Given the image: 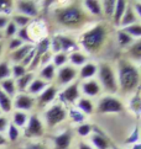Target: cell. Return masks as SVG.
I'll return each mask as SVG.
<instances>
[{
	"instance_id": "1",
	"label": "cell",
	"mask_w": 141,
	"mask_h": 149,
	"mask_svg": "<svg viewBox=\"0 0 141 149\" xmlns=\"http://www.w3.org/2000/svg\"><path fill=\"white\" fill-rule=\"evenodd\" d=\"M87 13L83 5L70 3L66 6H59L55 11V20L58 25L66 29H78L87 21Z\"/></svg>"
},
{
	"instance_id": "2",
	"label": "cell",
	"mask_w": 141,
	"mask_h": 149,
	"mask_svg": "<svg viewBox=\"0 0 141 149\" xmlns=\"http://www.w3.org/2000/svg\"><path fill=\"white\" fill-rule=\"evenodd\" d=\"M106 38L108 29L105 24H95L93 27H90L82 33L79 43L87 53L95 54L103 48Z\"/></svg>"
},
{
	"instance_id": "3",
	"label": "cell",
	"mask_w": 141,
	"mask_h": 149,
	"mask_svg": "<svg viewBox=\"0 0 141 149\" xmlns=\"http://www.w3.org/2000/svg\"><path fill=\"white\" fill-rule=\"evenodd\" d=\"M118 88L123 93H131L139 86L140 73L137 67L125 59L118 62Z\"/></svg>"
},
{
	"instance_id": "4",
	"label": "cell",
	"mask_w": 141,
	"mask_h": 149,
	"mask_svg": "<svg viewBox=\"0 0 141 149\" xmlns=\"http://www.w3.org/2000/svg\"><path fill=\"white\" fill-rule=\"evenodd\" d=\"M97 75H98V79H99L98 83H100V86L104 88L106 91L114 94L119 90L116 74L114 72V69L110 67L109 63H100L98 65Z\"/></svg>"
},
{
	"instance_id": "5",
	"label": "cell",
	"mask_w": 141,
	"mask_h": 149,
	"mask_svg": "<svg viewBox=\"0 0 141 149\" xmlns=\"http://www.w3.org/2000/svg\"><path fill=\"white\" fill-rule=\"evenodd\" d=\"M68 117V111L61 104H53L45 112V121L48 128H53Z\"/></svg>"
},
{
	"instance_id": "6",
	"label": "cell",
	"mask_w": 141,
	"mask_h": 149,
	"mask_svg": "<svg viewBox=\"0 0 141 149\" xmlns=\"http://www.w3.org/2000/svg\"><path fill=\"white\" fill-rule=\"evenodd\" d=\"M124 110V105L118 97L114 96H103L99 102L98 106H97V111L100 115L104 113H118L121 112Z\"/></svg>"
},
{
	"instance_id": "7",
	"label": "cell",
	"mask_w": 141,
	"mask_h": 149,
	"mask_svg": "<svg viewBox=\"0 0 141 149\" xmlns=\"http://www.w3.org/2000/svg\"><path fill=\"white\" fill-rule=\"evenodd\" d=\"M59 104L64 105H73L80 99V90H79V83H72L67 85L58 95Z\"/></svg>"
},
{
	"instance_id": "8",
	"label": "cell",
	"mask_w": 141,
	"mask_h": 149,
	"mask_svg": "<svg viewBox=\"0 0 141 149\" xmlns=\"http://www.w3.org/2000/svg\"><path fill=\"white\" fill-rule=\"evenodd\" d=\"M45 133V127L41 118L37 115H31L29 116V121L25 126V137L27 138H40Z\"/></svg>"
},
{
	"instance_id": "9",
	"label": "cell",
	"mask_w": 141,
	"mask_h": 149,
	"mask_svg": "<svg viewBox=\"0 0 141 149\" xmlns=\"http://www.w3.org/2000/svg\"><path fill=\"white\" fill-rule=\"evenodd\" d=\"M14 8L16 9L18 14L27 16L30 19L37 17L40 14L39 5H37L36 1H32V0H20V1H16L14 3Z\"/></svg>"
},
{
	"instance_id": "10",
	"label": "cell",
	"mask_w": 141,
	"mask_h": 149,
	"mask_svg": "<svg viewBox=\"0 0 141 149\" xmlns=\"http://www.w3.org/2000/svg\"><path fill=\"white\" fill-rule=\"evenodd\" d=\"M35 106V97L26 93L16 94L15 99L13 100V107L15 111H23V112H27L31 111Z\"/></svg>"
},
{
	"instance_id": "11",
	"label": "cell",
	"mask_w": 141,
	"mask_h": 149,
	"mask_svg": "<svg viewBox=\"0 0 141 149\" xmlns=\"http://www.w3.org/2000/svg\"><path fill=\"white\" fill-rule=\"evenodd\" d=\"M56 75H57V81L59 85H69L77 78L78 70L74 67L64 65L62 68H59V70L56 73Z\"/></svg>"
},
{
	"instance_id": "12",
	"label": "cell",
	"mask_w": 141,
	"mask_h": 149,
	"mask_svg": "<svg viewBox=\"0 0 141 149\" xmlns=\"http://www.w3.org/2000/svg\"><path fill=\"white\" fill-rule=\"evenodd\" d=\"M79 90H82V93L88 97H94L98 96L102 91L100 84L94 80V79H89V80H84L82 84H79Z\"/></svg>"
},
{
	"instance_id": "13",
	"label": "cell",
	"mask_w": 141,
	"mask_h": 149,
	"mask_svg": "<svg viewBox=\"0 0 141 149\" xmlns=\"http://www.w3.org/2000/svg\"><path fill=\"white\" fill-rule=\"evenodd\" d=\"M93 131H94V133L90 136V142H92V144H93V148L94 149H108L109 148L110 143H109L108 137L105 136V133L102 132L98 128H95V127H93Z\"/></svg>"
},
{
	"instance_id": "14",
	"label": "cell",
	"mask_w": 141,
	"mask_h": 149,
	"mask_svg": "<svg viewBox=\"0 0 141 149\" xmlns=\"http://www.w3.org/2000/svg\"><path fill=\"white\" fill-rule=\"evenodd\" d=\"M73 139L72 131L66 130L61 132L59 134L53 137V144H55V149H68L70 147V143Z\"/></svg>"
},
{
	"instance_id": "15",
	"label": "cell",
	"mask_w": 141,
	"mask_h": 149,
	"mask_svg": "<svg viewBox=\"0 0 141 149\" xmlns=\"http://www.w3.org/2000/svg\"><path fill=\"white\" fill-rule=\"evenodd\" d=\"M57 95H58V90L55 85H47V88L39 95V99H37L39 106L43 107V106L48 105L57 97Z\"/></svg>"
},
{
	"instance_id": "16",
	"label": "cell",
	"mask_w": 141,
	"mask_h": 149,
	"mask_svg": "<svg viewBox=\"0 0 141 149\" xmlns=\"http://www.w3.org/2000/svg\"><path fill=\"white\" fill-rule=\"evenodd\" d=\"M34 45L31 43H25L20 47V48H18L16 51L11 52L10 53V59H11L15 64H20L21 62L24 61V58L29 54V53L32 51V48H34Z\"/></svg>"
},
{
	"instance_id": "17",
	"label": "cell",
	"mask_w": 141,
	"mask_h": 149,
	"mask_svg": "<svg viewBox=\"0 0 141 149\" xmlns=\"http://www.w3.org/2000/svg\"><path fill=\"white\" fill-rule=\"evenodd\" d=\"M97 72H98V64L93 62H87L83 67H80L78 75L82 80H89V79H93L94 75H97Z\"/></svg>"
},
{
	"instance_id": "18",
	"label": "cell",
	"mask_w": 141,
	"mask_h": 149,
	"mask_svg": "<svg viewBox=\"0 0 141 149\" xmlns=\"http://www.w3.org/2000/svg\"><path fill=\"white\" fill-rule=\"evenodd\" d=\"M57 40L59 42V46H61V51L63 53H68L70 52H74V51H78V46H77V42H75L73 38H70L69 36L66 35H57Z\"/></svg>"
},
{
	"instance_id": "19",
	"label": "cell",
	"mask_w": 141,
	"mask_h": 149,
	"mask_svg": "<svg viewBox=\"0 0 141 149\" xmlns=\"http://www.w3.org/2000/svg\"><path fill=\"white\" fill-rule=\"evenodd\" d=\"M83 8L88 11L90 15L93 16H97V17H100L103 13H102V4L98 0H84L82 3Z\"/></svg>"
},
{
	"instance_id": "20",
	"label": "cell",
	"mask_w": 141,
	"mask_h": 149,
	"mask_svg": "<svg viewBox=\"0 0 141 149\" xmlns=\"http://www.w3.org/2000/svg\"><path fill=\"white\" fill-rule=\"evenodd\" d=\"M128 6V1L125 0H116L115 3V10H114V14H113V22L115 26L120 25V21L124 16V13L126 10Z\"/></svg>"
},
{
	"instance_id": "21",
	"label": "cell",
	"mask_w": 141,
	"mask_h": 149,
	"mask_svg": "<svg viewBox=\"0 0 141 149\" xmlns=\"http://www.w3.org/2000/svg\"><path fill=\"white\" fill-rule=\"evenodd\" d=\"M34 79H35L34 73H32V72H27V73L25 74V75H23L21 78H19V79H16V80H15L16 90H18V91H20V93L26 91Z\"/></svg>"
},
{
	"instance_id": "22",
	"label": "cell",
	"mask_w": 141,
	"mask_h": 149,
	"mask_svg": "<svg viewBox=\"0 0 141 149\" xmlns=\"http://www.w3.org/2000/svg\"><path fill=\"white\" fill-rule=\"evenodd\" d=\"M136 21H137V16H136V14H135L133 6L131 5H128L119 26H120L121 29H124V27H128V26H130V25L136 24Z\"/></svg>"
},
{
	"instance_id": "23",
	"label": "cell",
	"mask_w": 141,
	"mask_h": 149,
	"mask_svg": "<svg viewBox=\"0 0 141 149\" xmlns=\"http://www.w3.org/2000/svg\"><path fill=\"white\" fill-rule=\"evenodd\" d=\"M46 88H47V83L45 80H42V79H40V78H35L26 91H27L29 95L34 96V95H37V94L40 95Z\"/></svg>"
},
{
	"instance_id": "24",
	"label": "cell",
	"mask_w": 141,
	"mask_h": 149,
	"mask_svg": "<svg viewBox=\"0 0 141 149\" xmlns=\"http://www.w3.org/2000/svg\"><path fill=\"white\" fill-rule=\"evenodd\" d=\"M128 56L131 61L141 62V38L134 41L128 47Z\"/></svg>"
},
{
	"instance_id": "25",
	"label": "cell",
	"mask_w": 141,
	"mask_h": 149,
	"mask_svg": "<svg viewBox=\"0 0 141 149\" xmlns=\"http://www.w3.org/2000/svg\"><path fill=\"white\" fill-rule=\"evenodd\" d=\"M0 89L11 99L15 97L16 93H18V90H16V84H15V80L13 78H9V79H5V80L0 81Z\"/></svg>"
},
{
	"instance_id": "26",
	"label": "cell",
	"mask_w": 141,
	"mask_h": 149,
	"mask_svg": "<svg viewBox=\"0 0 141 149\" xmlns=\"http://www.w3.org/2000/svg\"><path fill=\"white\" fill-rule=\"evenodd\" d=\"M87 61H88V58L80 51L70 52L68 56V62H70V64H73V67H83Z\"/></svg>"
},
{
	"instance_id": "27",
	"label": "cell",
	"mask_w": 141,
	"mask_h": 149,
	"mask_svg": "<svg viewBox=\"0 0 141 149\" xmlns=\"http://www.w3.org/2000/svg\"><path fill=\"white\" fill-rule=\"evenodd\" d=\"M56 77V67L52 64V63H48V64L43 65L42 69L40 70V79L47 81H51L53 80Z\"/></svg>"
},
{
	"instance_id": "28",
	"label": "cell",
	"mask_w": 141,
	"mask_h": 149,
	"mask_svg": "<svg viewBox=\"0 0 141 149\" xmlns=\"http://www.w3.org/2000/svg\"><path fill=\"white\" fill-rule=\"evenodd\" d=\"M27 121H29V115L26 112H23V111H14L11 123L18 127L19 130L24 128L26 126V123H27Z\"/></svg>"
},
{
	"instance_id": "29",
	"label": "cell",
	"mask_w": 141,
	"mask_h": 149,
	"mask_svg": "<svg viewBox=\"0 0 141 149\" xmlns=\"http://www.w3.org/2000/svg\"><path fill=\"white\" fill-rule=\"evenodd\" d=\"M77 109L82 113H84L87 116V115H92V113H93L94 106H93V102H92L88 97H80L77 101Z\"/></svg>"
},
{
	"instance_id": "30",
	"label": "cell",
	"mask_w": 141,
	"mask_h": 149,
	"mask_svg": "<svg viewBox=\"0 0 141 149\" xmlns=\"http://www.w3.org/2000/svg\"><path fill=\"white\" fill-rule=\"evenodd\" d=\"M13 99L8 96L1 89H0V110L5 113H9L10 111H13Z\"/></svg>"
},
{
	"instance_id": "31",
	"label": "cell",
	"mask_w": 141,
	"mask_h": 149,
	"mask_svg": "<svg viewBox=\"0 0 141 149\" xmlns=\"http://www.w3.org/2000/svg\"><path fill=\"white\" fill-rule=\"evenodd\" d=\"M115 3L116 0H104L102 1V13L105 15L108 19H113V14L115 10Z\"/></svg>"
},
{
	"instance_id": "32",
	"label": "cell",
	"mask_w": 141,
	"mask_h": 149,
	"mask_svg": "<svg viewBox=\"0 0 141 149\" xmlns=\"http://www.w3.org/2000/svg\"><path fill=\"white\" fill-rule=\"evenodd\" d=\"M130 109L137 117L141 116V95L139 91L135 93L131 100H130Z\"/></svg>"
},
{
	"instance_id": "33",
	"label": "cell",
	"mask_w": 141,
	"mask_h": 149,
	"mask_svg": "<svg viewBox=\"0 0 141 149\" xmlns=\"http://www.w3.org/2000/svg\"><path fill=\"white\" fill-rule=\"evenodd\" d=\"M124 32H126L130 37L133 38H141V24H134V25H130L128 27H124L121 29Z\"/></svg>"
},
{
	"instance_id": "34",
	"label": "cell",
	"mask_w": 141,
	"mask_h": 149,
	"mask_svg": "<svg viewBox=\"0 0 141 149\" xmlns=\"http://www.w3.org/2000/svg\"><path fill=\"white\" fill-rule=\"evenodd\" d=\"M134 42V38L130 37L126 32H124L123 30H120L118 32V43L121 48H128V47Z\"/></svg>"
},
{
	"instance_id": "35",
	"label": "cell",
	"mask_w": 141,
	"mask_h": 149,
	"mask_svg": "<svg viewBox=\"0 0 141 149\" xmlns=\"http://www.w3.org/2000/svg\"><path fill=\"white\" fill-rule=\"evenodd\" d=\"M68 116L70 117V120H72L74 123H77V125H80V123H84L85 122V115L82 113L78 109H69L68 110Z\"/></svg>"
},
{
	"instance_id": "36",
	"label": "cell",
	"mask_w": 141,
	"mask_h": 149,
	"mask_svg": "<svg viewBox=\"0 0 141 149\" xmlns=\"http://www.w3.org/2000/svg\"><path fill=\"white\" fill-rule=\"evenodd\" d=\"M68 62V54L67 53H63V52H59L57 54H53L52 57V64L55 65L56 68H62L66 65V63Z\"/></svg>"
},
{
	"instance_id": "37",
	"label": "cell",
	"mask_w": 141,
	"mask_h": 149,
	"mask_svg": "<svg viewBox=\"0 0 141 149\" xmlns=\"http://www.w3.org/2000/svg\"><path fill=\"white\" fill-rule=\"evenodd\" d=\"M13 21V22L18 26L19 29H23V27H27V25L30 24L31 19L27 17V16H24V15H20V14H15L11 16V19H10Z\"/></svg>"
},
{
	"instance_id": "38",
	"label": "cell",
	"mask_w": 141,
	"mask_h": 149,
	"mask_svg": "<svg viewBox=\"0 0 141 149\" xmlns=\"http://www.w3.org/2000/svg\"><path fill=\"white\" fill-rule=\"evenodd\" d=\"M9 78H11V67H10L9 62L1 61L0 62V81Z\"/></svg>"
},
{
	"instance_id": "39",
	"label": "cell",
	"mask_w": 141,
	"mask_h": 149,
	"mask_svg": "<svg viewBox=\"0 0 141 149\" xmlns=\"http://www.w3.org/2000/svg\"><path fill=\"white\" fill-rule=\"evenodd\" d=\"M6 139L8 142H16L20 137V130L13 123H9L8 130H6Z\"/></svg>"
},
{
	"instance_id": "40",
	"label": "cell",
	"mask_w": 141,
	"mask_h": 149,
	"mask_svg": "<svg viewBox=\"0 0 141 149\" xmlns=\"http://www.w3.org/2000/svg\"><path fill=\"white\" fill-rule=\"evenodd\" d=\"M139 139H140V128H139V126H135L133 132L130 133L129 137L124 141V144L134 146V144H136V143H139Z\"/></svg>"
},
{
	"instance_id": "41",
	"label": "cell",
	"mask_w": 141,
	"mask_h": 149,
	"mask_svg": "<svg viewBox=\"0 0 141 149\" xmlns=\"http://www.w3.org/2000/svg\"><path fill=\"white\" fill-rule=\"evenodd\" d=\"M5 30V32L3 33L4 35V38H13V37H16V33H18V30H19V27L16 26L11 20L9 21V24L6 25V27L4 29Z\"/></svg>"
},
{
	"instance_id": "42",
	"label": "cell",
	"mask_w": 141,
	"mask_h": 149,
	"mask_svg": "<svg viewBox=\"0 0 141 149\" xmlns=\"http://www.w3.org/2000/svg\"><path fill=\"white\" fill-rule=\"evenodd\" d=\"M26 73H27V68H25L24 65H21V64H14L11 67V77H13L14 80L21 78L23 75H25Z\"/></svg>"
},
{
	"instance_id": "43",
	"label": "cell",
	"mask_w": 141,
	"mask_h": 149,
	"mask_svg": "<svg viewBox=\"0 0 141 149\" xmlns=\"http://www.w3.org/2000/svg\"><path fill=\"white\" fill-rule=\"evenodd\" d=\"M14 9V1L10 0H0V15H10Z\"/></svg>"
},
{
	"instance_id": "44",
	"label": "cell",
	"mask_w": 141,
	"mask_h": 149,
	"mask_svg": "<svg viewBox=\"0 0 141 149\" xmlns=\"http://www.w3.org/2000/svg\"><path fill=\"white\" fill-rule=\"evenodd\" d=\"M92 131H93V126H90L89 123H87V122L78 125V127H77V133L80 137H88L92 133Z\"/></svg>"
},
{
	"instance_id": "45",
	"label": "cell",
	"mask_w": 141,
	"mask_h": 149,
	"mask_svg": "<svg viewBox=\"0 0 141 149\" xmlns=\"http://www.w3.org/2000/svg\"><path fill=\"white\" fill-rule=\"evenodd\" d=\"M16 37L19 40H21L24 43H31L32 38L29 33V29L27 27H23V29H19L18 30V33H16Z\"/></svg>"
},
{
	"instance_id": "46",
	"label": "cell",
	"mask_w": 141,
	"mask_h": 149,
	"mask_svg": "<svg viewBox=\"0 0 141 149\" xmlns=\"http://www.w3.org/2000/svg\"><path fill=\"white\" fill-rule=\"evenodd\" d=\"M23 45H25L23 41L21 40H19L18 37H13V38H10L9 40V43H8V49L10 51V52H14V51H16L18 48H20Z\"/></svg>"
},
{
	"instance_id": "47",
	"label": "cell",
	"mask_w": 141,
	"mask_h": 149,
	"mask_svg": "<svg viewBox=\"0 0 141 149\" xmlns=\"http://www.w3.org/2000/svg\"><path fill=\"white\" fill-rule=\"evenodd\" d=\"M34 57H35V47H34V48H32V51L29 53V54L24 58V61L21 62L20 64H21V65H24L25 68H29V65L31 64L32 59H34Z\"/></svg>"
},
{
	"instance_id": "48",
	"label": "cell",
	"mask_w": 141,
	"mask_h": 149,
	"mask_svg": "<svg viewBox=\"0 0 141 149\" xmlns=\"http://www.w3.org/2000/svg\"><path fill=\"white\" fill-rule=\"evenodd\" d=\"M50 48L52 49V52L55 53V54H57V53H59V52H62V51H61V46H59V42H58V40H57V37H56V36L51 40Z\"/></svg>"
},
{
	"instance_id": "49",
	"label": "cell",
	"mask_w": 141,
	"mask_h": 149,
	"mask_svg": "<svg viewBox=\"0 0 141 149\" xmlns=\"http://www.w3.org/2000/svg\"><path fill=\"white\" fill-rule=\"evenodd\" d=\"M24 149H47V147L45 144H42L41 142H31V143H27Z\"/></svg>"
},
{
	"instance_id": "50",
	"label": "cell",
	"mask_w": 141,
	"mask_h": 149,
	"mask_svg": "<svg viewBox=\"0 0 141 149\" xmlns=\"http://www.w3.org/2000/svg\"><path fill=\"white\" fill-rule=\"evenodd\" d=\"M9 123H10V122H9L8 117H5V116H3V115L0 116V133H1V134L8 130Z\"/></svg>"
},
{
	"instance_id": "51",
	"label": "cell",
	"mask_w": 141,
	"mask_h": 149,
	"mask_svg": "<svg viewBox=\"0 0 141 149\" xmlns=\"http://www.w3.org/2000/svg\"><path fill=\"white\" fill-rule=\"evenodd\" d=\"M9 21H10L9 16H6V15H0V31L6 27V25L9 24Z\"/></svg>"
},
{
	"instance_id": "52",
	"label": "cell",
	"mask_w": 141,
	"mask_h": 149,
	"mask_svg": "<svg viewBox=\"0 0 141 149\" xmlns=\"http://www.w3.org/2000/svg\"><path fill=\"white\" fill-rule=\"evenodd\" d=\"M131 6H133V9H134L135 14H136V16H139V17L141 19V3L134 1V3H131Z\"/></svg>"
},
{
	"instance_id": "53",
	"label": "cell",
	"mask_w": 141,
	"mask_h": 149,
	"mask_svg": "<svg viewBox=\"0 0 141 149\" xmlns=\"http://www.w3.org/2000/svg\"><path fill=\"white\" fill-rule=\"evenodd\" d=\"M78 149H94L92 146H89L88 143H84V142H79L78 143Z\"/></svg>"
},
{
	"instance_id": "54",
	"label": "cell",
	"mask_w": 141,
	"mask_h": 149,
	"mask_svg": "<svg viewBox=\"0 0 141 149\" xmlns=\"http://www.w3.org/2000/svg\"><path fill=\"white\" fill-rule=\"evenodd\" d=\"M8 144V139H6V137H5L4 134H1L0 133V147H4V146H6Z\"/></svg>"
},
{
	"instance_id": "55",
	"label": "cell",
	"mask_w": 141,
	"mask_h": 149,
	"mask_svg": "<svg viewBox=\"0 0 141 149\" xmlns=\"http://www.w3.org/2000/svg\"><path fill=\"white\" fill-rule=\"evenodd\" d=\"M42 4H43V8L47 9V8L51 6V4H55V1H53V0H51V1H43Z\"/></svg>"
},
{
	"instance_id": "56",
	"label": "cell",
	"mask_w": 141,
	"mask_h": 149,
	"mask_svg": "<svg viewBox=\"0 0 141 149\" xmlns=\"http://www.w3.org/2000/svg\"><path fill=\"white\" fill-rule=\"evenodd\" d=\"M131 149H141V143H136L131 147Z\"/></svg>"
},
{
	"instance_id": "57",
	"label": "cell",
	"mask_w": 141,
	"mask_h": 149,
	"mask_svg": "<svg viewBox=\"0 0 141 149\" xmlns=\"http://www.w3.org/2000/svg\"><path fill=\"white\" fill-rule=\"evenodd\" d=\"M3 51H4V42H0V57L3 54Z\"/></svg>"
},
{
	"instance_id": "58",
	"label": "cell",
	"mask_w": 141,
	"mask_h": 149,
	"mask_svg": "<svg viewBox=\"0 0 141 149\" xmlns=\"http://www.w3.org/2000/svg\"><path fill=\"white\" fill-rule=\"evenodd\" d=\"M3 40H4V35H3L1 31H0V42H3Z\"/></svg>"
},
{
	"instance_id": "59",
	"label": "cell",
	"mask_w": 141,
	"mask_h": 149,
	"mask_svg": "<svg viewBox=\"0 0 141 149\" xmlns=\"http://www.w3.org/2000/svg\"><path fill=\"white\" fill-rule=\"evenodd\" d=\"M139 69V73H140V77H141V63H140V68H137Z\"/></svg>"
},
{
	"instance_id": "60",
	"label": "cell",
	"mask_w": 141,
	"mask_h": 149,
	"mask_svg": "<svg viewBox=\"0 0 141 149\" xmlns=\"http://www.w3.org/2000/svg\"><path fill=\"white\" fill-rule=\"evenodd\" d=\"M111 149H121V148H119V147H113Z\"/></svg>"
},
{
	"instance_id": "61",
	"label": "cell",
	"mask_w": 141,
	"mask_h": 149,
	"mask_svg": "<svg viewBox=\"0 0 141 149\" xmlns=\"http://www.w3.org/2000/svg\"><path fill=\"white\" fill-rule=\"evenodd\" d=\"M1 115H3V111H1V110H0V116H1Z\"/></svg>"
}]
</instances>
